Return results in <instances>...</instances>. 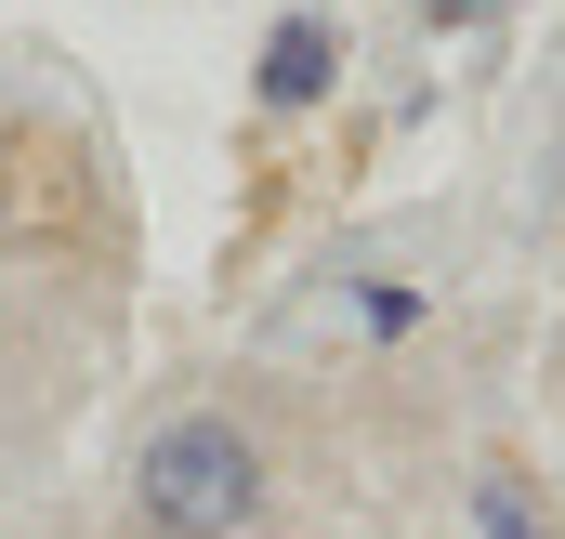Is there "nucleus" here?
Instances as JSON below:
<instances>
[{
  "label": "nucleus",
  "instance_id": "2",
  "mask_svg": "<svg viewBox=\"0 0 565 539\" xmlns=\"http://www.w3.org/2000/svg\"><path fill=\"white\" fill-rule=\"evenodd\" d=\"M316 80H329V27H316V13H289L277 53H264V93H277V106H302Z\"/></svg>",
  "mask_w": 565,
  "mask_h": 539
},
{
  "label": "nucleus",
  "instance_id": "1",
  "mask_svg": "<svg viewBox=\"0 0 565 539\" xmlns=\"http://www.w3.org/2000/svg\"><path fill=\"white\" fill-rule=\"evenodd\" d=\"M250 500H264L250 434L184 421V434H158V447H145V527H158V539H224V527H250Z\"/></svg>",
  "mask_w": 565,
  "mask_h": 539
}]
</instances>
